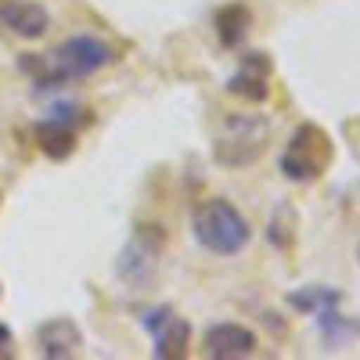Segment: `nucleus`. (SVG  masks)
<instances>
[{
    "label": "nucleus",
    "mask_w": 360,
    "mask_h": 360,
    "mask_svg": "<svg viewBox=\"0 0 360 360\" xmlns=\"http://www.w3.org/2000/svg\"><path fill=\"white\" fill-rule=\"evenodd\" d=\"M115 58H119V51L105 37L79 33V37H69L65 44H58L47 54H22L18 69L37 83V90H62L69 83L90 79L101 69L115 65Z\"/></svg>",
    "instance_id": "f257e3e1"
},
{
    "label": "nucleus",
    "mask_w": 360,
    "mask_h": 360,
    "mask_svg": "<svg viewBox=\"0 0 360 360\" xmlns=\"http://www.w3.org/2000/svg\"><path fill=\"white\" fill-rule=\"evenodd\" d=\"M191 234L195 242L213 256H242L252 242V227L242 209L227 198H205L191 209Z\"/></svg>",
    "instance_id": "f03ea898"
},
{
    "label": "nucleus",
    "mask_w": 360,
    "mask_h": 360,
    "mask_svg": "<svg viewBox=\"0 0 360 360\" xmlns=\"http://www.w3.org/2000/svg\"><path fill=\"white\" fill-rule=\"evenodd\" d=\"M266 137H270V123L263 115H227L213 141V159L227 169L252 166L263 155Z\"/></svg>",
    "instance_id": "7ed1b4c3"
},
{
    "label": "nucleus",
    "mask_w": 360,
    "mask_h": 360,
    "mask_svg": "<svg viewBox=\"0 0 360 360\" xmlns=\"http://www.w3.org/2000/svg\"><path fill=\"white\" fill-rule=\"evenodd\" d=\"M332 137H328L317 123H303L295 127V134L288 137L285 152H281V173L292 184H314L317 176H324V169L332 166Z\"/></svg>",
    "instance_id": "20e7f679"
},
{
    "label": "nucleus",
    "mask_w": 360,
    "mask_h": 360,
    "mask_svg": "<svg viewBox=\"0 0 360 360\" xmlns=\"http://www.w3.org/2000/svg\"><path fill=\"white\" fill-rule=\"evenodd\" d=\"M162 252H166V234H162V227H155V224L137 227L134 238L123 245V252L115 256V274L123 278L130 288H152L155 278H159Z\"/></svg>",
    "instance_id": "39448f33"
},
{
    "label": "nucleus",
    "mask_w": 360,
    "mask_h": 360,
    "mask_svg": "<svg viewBox=\"0 0 360 360\" xmlns=\"http://www.w3.org/2000/svg\"><path fill=\"white\" fill-rule=\"evenodd\" d=\"M86 112L76 105H54L47 119L33 123V141L47 159H69L76 152V141H79V127L86 123Z\"/></svg>",
    "instance_id": "423d86ee"
},
{
    "label": "nucleus",
    "mask_w": 360,
    "mask_h": 360,
    "mask_svg": "<svg viewBox=\"0 0 360 360\" xmlns=\"http://www.w3.org/2000/svg\"><path fill=\"white\" fill-rule=\"evenodd\" d=\"M141 328L155 342V356L159 360H184L191 353V324L173 314V307H152L141 314Z\"/></svg>",
    "instance_id": "0eeeda50"
},
{
    "label": "nucleus",
    "mask_w": 360,
    "mask_h": 360,
    "mask_svg": "<svg viewBox=\"0 0 360 360\" xmlns=\"http://www.w3.org/2000/svg\"><path fill=\"white\" fill-rule=\"evenodd\" d=\"M202 353L213 360H245L256 353V335L249 332L245 324H213L202 339Z\"/></svg>",
    "instance_id": "6e6552de"
},
{
    "label": "nucleus",
    "mask_w": 360,
    "mask_h": 360,
    "mask_svg": "<svg viewBox=\"0 0 360 360\" xmlns=\"http://www.w3.org/2000/svg\"><path fill=\"white\" fill-rule=\"evenodd\" d=\"M0 25L18 40H40L51 29V11L37 0H8L0 8Z\"/></svg>",
    "instance_id": "1a4fd4ad"
},
{
    "label": "nucleus",
    "mask_w": 360,
    "mask_h": 360,
    "mask_svg": "<svg viewBox=\"0 0 360 360\" xmlns=\"http://www.w3.org/2000/svg\"><path fill=\"white\" fill-rule=\"evenodd\" d=\"M270 54H242L238 58V72L227 79V90L234 98L245 101H266L270 94Z\"/></svg>",
    "instance_id": "9d476101"
},
{
    "label": "nucleus",
    "mask_w": 360,
    "mask_h": 360,
    "mask_svg": "<svg viewBox=\"0 0 360 360\" xmlns=\"http://www.w3.org/2000/svg\"><path fill=\"white\" fill-rule=\"evenodd\" d=\"M37 346H40V353H44L47 360H65V356H72V353L83 346V335H79L76 321H69V317H51V321H44V324L37 328Z\"/></svg>",
    "instance_id": "9b49d317"
},
{
    "label": "nucleus",
    "mask_w": 360,
    "mask_h": 360,
    "mask_svg": "<svg viewBox=\"0 0 360 360\" xmlns=\"http://www.w3.org/2000/svg\"><path fill=\"white\" fill-rule=\"evenodd\" d=\"M252 33V11L245 4H227L217 11V37L224 47H242Z\"/></svg>",
    "instance_id": "f8f14e48"
},
{
    "label": "nucleus",
    "mask_w": 360,
    "mask_h": 360,
    "mask_svg": "<svg viewBox=\"0 0 360 360\" xmlns=\"http://www.w3.org/2000/svg\"><path fill=\"white\" fill-rule=\"evenodd\" d=\"M288 307L299 310V314L317 317V314H324V310L342 307V295H339L335 288H328V285H307V288H299V292L288 295Z\"/></svg>",
    "instance_id": "ddd939ff"
},
{
    "label": "nucleus",
    "mask_w": 360,
    "mask_h": 360,
    "mask_svg": "<svg viewBox=\"0 0 360 360\" xmlns=\"http://www.w3.org/2000/svg\"><path fill=\"white\" fill-rule=\"evenodd\" d=\"M0 356H15V335L8 324H0Z\"/></svg>",
    "instance_id": "4468645a"
},
{
    "label": "nucleus",
    "mask_w": 360,
    "mask_h": 360,
    "mask_svg": "<svg viewBox=\"0 0 360 360\" xmlns=\"http://www.w3.org/2000/svg\"><path fill=\"white\" fill-rule=\"evenodd\" d=\"M4 4H8V0H0V8H4Z\"/></svg>",
    "instance_id": "2eb2a0df"
}]
</instances>
